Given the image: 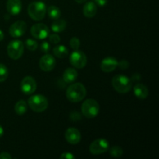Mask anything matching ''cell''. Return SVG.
Masks as SVG:
<instances>
[{"instance_id": "4316f807", "label": "cell", "mask_w": 159, "mask_h": 159, "mask_svg": "<svg viewBox=\"0 0 159 159\" xmlns=\"http://www.w3.org/2000/svg\"><path fill=\"white\" fill-rule=\"evenodd\" d=\"M51 50V46H50V43L48 41H43L42 42L41 44H40V51L43 53H48Z\"/></svg>"}, {"instance_id": "44dd1931", "label": "cell", "mask_w": 159, "mask_h": 159, "mask_svg": "<svg viewBox=\"0 0 159 159\" xmlns=\"http://www.w3.org/2000/svg\"><path fill=\"white\" fill-rule=\"evenodd\" d=\"M47 12L48 14V16L52 20L59 19L61 16V14L60 9L55 6H50L47 9Z\"/></svg>"}, {"instance_id": "7a4b0ae2", "label": "cell", "mask_w": 159, "mask_h": 159, "mask_svg": "<svg viewBox=\"0 0 159 159\" xmlns=\"http://www.w3.org/2000/svg\"><path fill=\"white\" fill-rule=\"evenodd\" d=\"M113 88L119 93H127L132 89V81L124 75H116L112 79Z\"/></svg>"}, {"instance_id": "2e32d148", "label": "cell", "mask_w": 159, "mask_h": 159, "mask_svg": "<svg viewBox=\"0 0 159 159\" xmlns=\"http://www.w3.org/2000/svg\"><path fill=\"white\" fill-rule=\"evenodd\" d=\"M97 12V6L93 2H88L83 6V14L87 18H93Z\"/></svg>"}, {"instance_id": "d6986e66", "label": "cell", "mask_w": 159, "mask_h": 159, "mask_svg": "<svg viewBox=\"0 0 159 159\" xmlns=\"http://www.w3.org/2000/svg\"><path fill=\"white\" fill-rule=\"evenodd\" d=\"M66 26L67 23L65 20H61V19H57L51 24V30L55 33H60L65 30Z\"/></svg>"}, {"instance_id": "277c9868", "label": "cell", "mask_w": 159, "mask_h": 159, "mask_svg": "<svg viewBox=\"0 0 159 159\" xmlns=\"http://www.w3.org/2000/svg\"><path fill=\"white\" fill-rule=\"evenodd\" d=\"M28 105L33 111L36 113H41L48 108V101L43 95H34L28 99Z\"/></svg>"}, {"instance_id": "836d02e7", "label": "cell", "mask_w": 159, "mask_h": 159, "mask_svg": "<svg viewBox=\"0 0 159 159\" xmlns=\"http://www.w3.org/2000/svg\"><path fill=\"white\" fill-rule=\"evenodd\" d=\"M141 75L136 73V74L133 75V76H132L131 78V81H134V82H136V81H139L140 79H141Z\"/></svg>"}, {"instance_id": "5b68a950", "label": "cell", "mask_w": 159, "mask_h": 159, "mask_svg": "<svg viewBox=\"0 0 159 159\" xmlns=\"http://www.w3.org/2000/svg\"><path fill=\"white\" fill-rule=\"evenodd\" d=\"M99 105L95 99H88L82 105V113L86 118H94L99 114Z\"/></svg>"}, {"instance_id": "4fadbf2b", "label": "cell", "mask_w": 159, "mask_h": 159, "mask_svg": "<svg viewBox=\"0 0 159 159\" xmlns=\"http://www.w3.org/2000/svg\"><path fill=\"white\" fill-rule=\"evenodd\" d=\"M81 133L75 127H69L65 132V139L69 144H77L81 141Z\"/></svg>"}, {"instance_id": "83f0119b", "label": "cell", "mask_w": 159, "mask_h": 159, "mask_svg": "<svg viewBox=\"0 0 159 159\" xmlns=\"http://www.w3.org/2000/svg\"><path fill=\"white\" fill-rule=\"evenodd\" d=\"M49 37V40L53 43H58L61 41V37L57 34H51L48 36Z\"/></svg>"}, {"instance_id": "4dcf8cb0", "label": "cell", "mask_w": 159, "mask_h": 159, "mask_svg": "<svg viewBox=\"0 0 159 159\" xmlns=\"http://www.w3.org/2000/svg\"><path fill=\"white\" fill-rule=\"evenodd\" d=\"M93 2L99 6H105L107 4L108 0H93Z\"/></svg>"}, {"instance_id": "d590c367", "label": "cell", "mask_w": 159, "mask_h": 159, "mask_svg": "<svg viewBox=\"0 0 159 159\" xmlns=\"http://www.w3.org/2000/svg\"><path fill=\"white\" fill-rule=\"evenodd\" d=\"M3 134H4V130H3L2 127L0 125V138H1V137H2Z\"/></svg>"}, {"instance_id": "cb8c5ba5", "label": "cell", "mask_w": 159, "mask_h": 159, "mask_svg": "<svg viewBox=\"0 0 159 159\" xmlns=\"http://www.w3.org/2000/svg\"><path fill=\"white\" fill-rule=\"evenodd\" d=\"M9 75V71L6 66L3 64H0V82L6 80Z\"/></svg>"}, {"instance_id": "f546056e", "label": "cell", "mask_w": 159, "mask_h": 159, "mask_svg": "<svg viewBox=\"0 0 159 159\" xmlns=\"http://www.w3.org/2000/svg\"><path fill=\"white\" fill-rule=\"evenodd\" d=\"M61 159H75V156L71 152H65L60 156Z\"/></svg>"}, {"instance_id": "484cf974", "label": "cell", "mask_w": 159, "mask_h": 159, "mask_svg": "<svg viewBox=\"0 0 159 159\" xmlns=\"http://www.w3.org/2000/svg\"><path fill=\"white\" fill-rule=\"evenodd\" d=\"M70 46L74 50L79 49V48L80 47V40H79V39L77 38V37H72L70 40Z\"/></svg>"}, {"instance_id": "8992f818", "label": "cell", "mask_w": 159, "mask_h": 159, "mask_svg": "<svg viewBox=\"0 0 159 159\" xmlns=\"http://www.w3.org/2000/svg\"><path fill=\"white\" fill-rule=\"evenodd\" d=\"M24 51V46L21 40H12L8 44L7 53L8 55L12 60H18L22 57Z\"/></svg>"}, {"instance_id": "8d00e7d4", "label": "cell", "mask_w": 159, "mask_h": 159, "mask_svg": "<svg viewBox=\"0 0 159 159\" xmlns=\"http://www.w3.org/2000/svg\"><path fill=\"white\" fill-rule=\"evenodd\" d=\"M86 1L87 0H75L76 2H78V3H84L85 2H86Z\"/></svg>"}, {"instance_id": "52a82bcc", "label": "cell", "mask_w": 159, "mask_h": 159, "mask_svg": "<svg viewBox=\"0 0 159 159\" xmlns=\"http://www.w3.org/2000/svg\"><path fill=\"white\" fill-rule=\"evenodd\" d=\"M110 148L108 141L104 138H99L91 143L89 146V152L92 155H97L105 153Z\"/></svg>"}, {"instance_id": "7c38bea8", "label": "cell", "mask_w": 159, "mask_h": 159, "mask_svg": "<svg viewBox=\"0 0 159 159\" xmlns=\"http://www.w3.org/2000/svg\"><path fill=\"white\" fill-rule=\"evenodd\" d=\"M26 23L22 20H18L11 25L9 27V34L12 37H20L25 34L26 30Z\"/></svg>"}, {"instance_id": "d6a6232c", "label": "cell", "mask_w": 159, "mask_h": 159, "mask_svg": "<svg viewBox=\"0 0 159 159\" xmlns=\"http://www.w3.org/2000/svg\"><path fill=\"white\" fill-rule=\"evenodd\" d=\"M0 159H12V156L8 152H2L0 154Z\"/></svg>"}, {"instance_id": "d4e9b609", "label": "cell", "mask_w": 159, "mask_h": 159, "mask_svg": "<svg viewBox=\"0 0 159 159\" xmlns=\"http://www.w3.org/2000/svg\"><path fill=\"white\" fill-rule=\"evenodd\" d=\"M26 47L28 50L31 51H34L37 49L38 48V43L33 39H27L26 40Z\"/></svg>"}, {"instance_id": "3957f363", "label": "cell", "mask_w": 159, "mask_h": 159, "mask_svg": "<svg viewBox=\"0 0 159 159\" xmlns=\"http://www.w3.org/2000/svg\"><path fill=\"white\" fill-rule=\"evenodd\" d=\"M27 12L32 20L35 21H40L44 18L47 13L46 5L43 2H33L28 6Z\"/></svg>"}, {"instance_id": "f1b7e54d", "label": "cell", "mask_w": 159, "mask_h": 159, "mask_svg": "<svg viewBox=\"0 0 159 159\" xmlns=\"http://www.w3.org/2000/svg\"><path fill=\"white\" fill-rule=\"evenodd\" d=\"M117 67H119L120 69H127L129 68V62L126 60H122L121 61L118 62Z\"/></svg>"}, {"instance_id": "603a6c76", "label": "cell", "mask_w": 159, "mask_h": 159, "mask_svg": "<svg viewBox=\"0 0 159 159\" xmlns=\"http://www.w3.org/2000/svg\"><path fill=\"white\" fill-rule=\"evenodd\" d=\"M109 149H110L109 151L110 155L113 158H119V157L122 156L123 153H124V151L120 146H113Z\"/></svg>"}, {"instance_id": "30bf717a", "label": "cell", "mask_w": 159, "mask_h": 159, "mask_svg": "<svg viewBox=\"0 0 159 159\" xmlns=\"http://www.w3.org/2000/svg\"><path fill=\"white\" fill-rule=\"evenodd\" d=\"M20 88L24 94H33L37 89V82L35 79L31 76H26L21 81Z\"/></svg>"}, {"instance_id": "9c48e42d", "label": "cell", "mask_w": 159, "mask_h": 159, "mask_svg": "<svg viewBox=\"0 0 159 159\" xmlns=\"http://www.w3.org/2000/svg\"><path fill=\"white\" fill-rule=\"evenodd\" d=\"M31 35L38 40H43L50 35V30L43 23H36L30 29Z\"/></svg>"}, {"instance_id": "ffe728a7", "label": "cell", "mask_w": 159, "mask_h": 159, "mask_svg": "<svg viewBox=\"0 0 159 159\" xmlns=\"http://www.w3.org/2000/svg\"><path fill=\"white\" fill-rule=\"evenodd\" d=\"M54 55L58 58H64L68 54V50L64 45H57L53 49Z\"/></svg>"}, {"instance_id": "e0dca14e", "label": "cell", "mask_w": 159, "mask_h": 159, "mask_svg": "<svg viewBox=\"0 0 159 159\" xmlns=\"http://www.w3.org/2000/svg\"><path fill=\"white\" fill-rule=\"evenodd\" d=\"M134 93L138 99H144L148 96V89L144 84H137L134 88Z\"/></svg>"}, {"instance_id": "1f68e13d", "label": "cell", "mask_w": 159, "mask_h": 159, "mask_svg": "<svg viewBox=\"0 0 159 159\" xmlns=\"http://www.w3.org/2000/svg\"><path fill=\"white\" fill-rule=\"evenodd\" d=\"M71 119L74 121L79 120L81 119L80 114L79 113H77V112H73L71 114Z\"/></svg>"}, {"instance_id": "7402d4cb", "label": "cell", "mask_w": 159, "mask_h": 159, "mask_svg": "<svg viewBox=\"0 0 159 159\" xmlns=\"http://www.w3.org/2000/svg\"><path fill=\"white\" fill-rule=\"evenodd\" d=\"M14 110L18 115H23L27 110V103L23 99L18 101L14 107Z\"/></svg>"}, {"instance_id": "6da1fadb", "label": "cell", "mask_w": 159, "mask_h": 159, "mask_svg": "<svg viewBox=\"0 0 159 159\" xmlns=\"http://www.w3.org/2000/svg\"><path fill=\"white\" fill-rule=\"evenodd\" d=\"M86 96V89L80 82L70 85L66 90V97L70 102H79Z\"/></svg>"}, {"instance_id": "ac0fdd59", "label": "cell", "mask_w": 159, "mask_h": 159, "mask_svg": "<svg viewBox=\"0 0 159 159\" xmlns=\"http://www.w3.org/2000/svg\"><path fill=\"white\" fill-rule=\"evenodd\" d=\"M78 72L75 68H68L65 71L63 74V79L67 83H72L77 79Z\"/></svg>"}, {"instance_id": "8fae6325", "label": "cell", "mask_w": 159, "mask_h": 159, "mask_svg": "<svg viewBox=\"0 0 159 159\" xmlns=\"http://www.w3.org/2000/svg\"><path fill=\"white\" fill-rule=\"evenodd\" d=\"M56 65V61L54 57L51 54H44L41 58L40 59L39 66L40 69L43 71H51L54 68Z\"/></svg>"}, {"instance_id": "9a60e30c", "label": "cell", "mask_w": 159, "mask_h": 159, "mask_svg": "<svg viewBox=\"0 0 159 159\" xmlns=\"http://www.w3.org/2000/svg\"><path fill=\"white\" fill-rule=\"evenodd\" d=\"M6 9L11 15H18L22 10L21 0H8Z\"/></svg>"}, {"instance_id": "5bb4252c", "label": "cell", "mask_w": 159, "mask_h": 159, "mask_svg": "<svg viewBox=\"0 0 159 159\" xmlns=\"http://www.w3.org/2000/svg\"><path fill=\"white\" fill-rule=\"evenodd\" d=\"M117 65L118 61L115 57H107L102 61L100 67L102 71H103L104 72L108 73L114 71L117 68Z\"/></svg>"}, {"instance_id": "ba28073f", "label": "cell", "mask_w": 159, "mask_h": 159, "mask_svg": "<svg viewBox=\"0 0 159 159\" xmlns=\"http://www.w3.org/2000/svg\"><path fill=\"white\" fill-rule=\"evenodd\" d=\"M70 63L76 68H83L87 64V57L82 51L75 50L69 57Z\"/></svg>"}, {"instance_id": "e575fe53", "label": "cell", "mask_w": 159, "mask_h": 159, "mask_svg": "<svg viewBox=\"0 0 159 159\" xmlns=\"http://www.w3.org/2000/svg\"><path fill=\"white\" fill-rule=\"evenodd\" d=\"M3 39H4V33L2 32V30H0V41H2Z\"/></svg>"}]
</instances>
